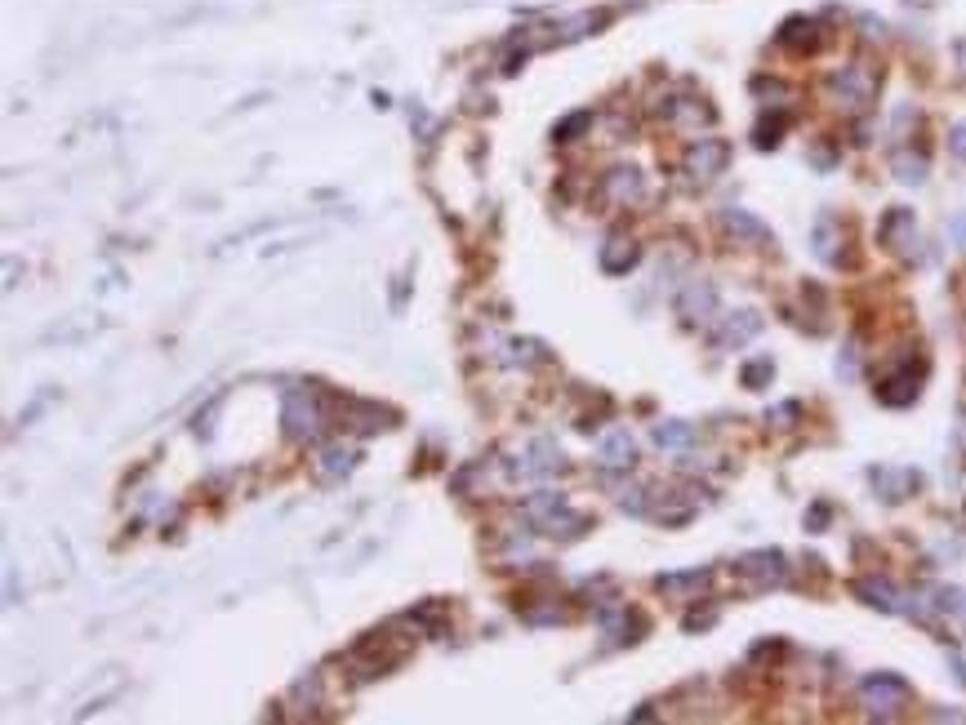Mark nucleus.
<instances>
[{
    "mask_svg": "<svg viewBox=\"0 0 966 725\" xmlns=\"http://www.w3.org/2000/svg\"><path fill=\"white\" fill-rule=\"evenodd\" d=\"M859 694H864V708L877 712V717H891L895 708L909 703V685H904L900 676H868Z\"/></svg>",
    "mask_w": 966,
    "mask_h": 725,
    "instance_id": "obj_1",
    "label": "nucleus"
},
{
    "mask_svg": "<svg viewBox=\"0 0 966 725\" xmlns=\"http://www.w3.org/2000/svg\"><path fill=\"white\" fill-rule=\"evenodd\" d=\"M317 427H321L317 401L308 392H290V401H285V432L294 441H308V436H317Z\"/></svg>",
    "mask_w": 966,
    "mask_h": 725,
    "instance_id": "obj_2",
    "label": "nucleus"
},
{
    "mask_svg": "<svg viewBox=\"0 0 966 725\" xmlns=\"http://www.w3.org/2000/svg\"><path fill=\"white\" fill-rule=\"evenodd\" d=\"M873 90H877V76H873L868 67H859V62L833 76V94H837V99H846V103H856V107L868 103V99H873Z\"/></svg>",
    "mask_w": 966,
    "mask_h": 725,
    "instance_id": "obj_3",
    "label": "nucleus"
},
{
    "mask_svg": "<svg viewBox=\"0 0 966 725\" xmlns=\"http://www.w3.org/2000/svg\"><path fill=\"white\" fill-rule=\"evenodd\" d=\"M726 160H731V148L722 138H699L695 148H691V156H686V169L695 178H713V174L726 169Z\"/></svg>",
    "mask_w": 966,
    "mask_h": 725,
    "instance_id": "obj_4",
    "label": "nucleus"
},
{
    "mask_svg": "<svg viewBox=\"0 0 966 725\" xmlns=\"http://www.w3.org/2000/svg\"><path fill=\"white\" fill-rule=\"evenodd\" d=\"M882 241L900 254H909V245H917V232H913V214L909 209H891L882 218Z\"/></svg>",
    "mask_w": 966,
    "mask_h": 725,
    "instance_id": "obj_5",
    "label": "nucleus"
},
{
    "mask_svg": "<svg viewBox=\"0 0 966 725\" xmlns=\"http://www.w3.org/2000/svg\"><path fill=\"white\" fill-rule=\"evenodd\" d=\"M740 574H749L757 587H766V583H775L784 574V557L779 552H752V557L740 561Z\"/></svg>",
    "mask_w": 966,
    "mask_h": 725,
    "instance_id": "obj_6",
    "label": "nucleus"
},
{
    "mask_svg": "<svg viewBox=\"0 0 966 725\" xmlns=\"http://www.w3.org/2000/svg\"><path fill=\"white\" fill-rule=\"evenodd\" d=\"M606 201H615V205H633L637 196H642V174L637 169H615L610 178H606Z\"/></svg>",
    "mask_w": 966,
    "mask_h": 725,
    "instance_id": "obj_7",
    "label": "nucleus"
},
{
    "mask_svg": "<svg viewBox=\"0 0 966 725\" xmlns=\"http://www.w3.org/2000/svg\"><path fill=\"white\" fill-rule=\"evenodd\" d=\"M597 454H601V467H628L637 450H633V436H628V432H610V436L601 441Z\"/></svg>",
    "mask_w": 966,
    "mask_h": 725,
    "instance_id": "obj_8",
    "label": "nucleus"
},
{
    "mask_svg": "<svg viewBox=\"0 0 966 725\" xmlns=\"http://www.w3.org/2000/svg\"><path fill=\"white\" fill-rule=\"evenodd\" d=\"M633 262H637V245L624 241V236H615V241L601 250V267H606V272H628Z\"/></svg>",
    "mask_w": 966,
    "mask_h": 725,
    "instance_id": "obj_9",
    "label": "nucleus"
},
{
    "mask_svg": "<svg viewBox=\"0 0 966 725\" xmlns=\"http://www.w3.org/2000/svg\"><path fill=\"white\" fill-rule=\"evenodd\" d=\"M886 405H909L913 396H917V378L913 374H895V378H886L882 383V392H877Z\"/></svg>",
    "mask_w": 966,
    "mask_h": 725,
    "instance_id": "obj_10",
    "label": "nucleus"
},
{
    "mask_svg": "<svg viewBox=\"0 0 966 725\" xmlns=\"http://www.w3.org/2000/svg\"><path fill=\"white\" fill-rule=\"evenodd\" d=\"M713 303H717L713 285H691V290H686V299H682V311H686L691 320H703V316L713 311Z\"/></svg>",
    "mask_w": 966,
    "mask_h": 725,
    "instance_id": "obj_11",
    "label": "nucleus"
},
{
    "mask_svg": "<svg viewBox=\"0 0 966 725\" xmlns=\"http://www.w3.org/2000/svg\"><path fill=\"white\" fill-rule=\"evenodd\" d=\"M749 334H757V316H752V311H740V320H726V329L717 334V343L731 348V343H744Z\"/></svg>",
    "mask_w": 966,
    "mask_h": 725,
    "instance_id": "obj_12",
    "label": "nucleus"
},
{
    "mask_svg": "<svg viewBox=\"0 0 966 725\" xmlns=\"http://www.w3.org/2000/svg\"><path fill=\"white\" fill-rule=\"evenodd\" d=\"M726 227H731V232H740V236H752V241H761V245L770 241V232H766V227H761L757 218L740 214V209H731V214H726Z\"/></svg>",
    "mask_w": 966,
    "mask_h": 725,
    "instance_id": "obj_13",
    "label": "nucleus"
},
{
    "mask_svg": "<svg viewBox=\"0 0 966 725\" xmlns=\"http://www.w3.org/2000/svg\"><path fill=\"white\" fill-rule=\"evenodd\" d=\"M655 441L664 450H682V445H691V427L686 423H664V427H655Z\"/></svg>",
    "mask_w": 966,
    "mask_h": 725,
    "instance_id": "obj_14",
    "label": "nucleus"
},
{
    "mask_svg": "<svg viewBox=\"0 0 966 725\" xmlns=\"http://www.w3.org/2000/svg\"><path fill=\"white\" fill-rule=\"evenodd\" d=\"M703 583H708V570L668 574V578H659V587H664V592H691V587H703Z\"/></svg>",
    "mask_w": 966,
    "mask_h": 725,
    "instance_id": "obj_15",
    "label": "nucleus"
},
{
    "mask_svg": "<svg viewBox=\"0 0 966 725\" xmlns=\"http://www.w3.org/2000/svg\"><path fill=\"white\" fill-rule=\"evenodd\" d=\"M877 485H882V490L891 485V490H895L891 499H904V494H913L917 476H913V472H877Z\"/></svg>",
    "mask_w": 966,
    "mask_h": 725,
    "instance_id": "obj_16",
    "label": "nucleus"
},
{
    "mask_svg": "<svg viewBox=\"0 0 966 725\" xmlns=\"http://www.w3.org/2000/svg\"><path fill=\"white\" fill-rule=\"evenodd\" d=\"M859 596H873L868 606H877V610H900L895 592H891V587H882V583H859Z\"/></svg>",
    "mask_w": 966,
    "mask_h": 725,
    "instance_id": "obj_17",
    "label": "nucleus"
},
{
    "mask_svg": "<svg viewBox=\"0 0 966 725\" xmlns=\"http://www.w3.org/2000/svg\"><path fill=\"white\" fill-rule=\"evenodd\" d=\"M895 174H900V178H904V183H922V178H926V160H922V156H895Z\"/></svg>",
    "mask_w": 966,
    "mask_h": 725,
    "instance_id": "obj_18",
    "label": "nucleus"
},
{
    "mask_svg": "<svg viewBox=\"0 0 966 725\" xmlns=\"http://www.w3.org/2000/svg\"><path fill=\"white\" fill-rule=\"evenodd\" d=\"M766 378H770V361H757V365H749V369H744V383H749V387L766 383Z\"/></svg>",
    "mask_w": 966,
    "mask_h": 725,
    "instance_id": "obj_19",
    "label": "nucleus"
},
{
    "mask_svg": "<svg viewBox=\"0 0 966 725\" xmlns=\"http://www.w3.org/2000/svg\"><path fill=\"white\" fill-rule=\"evenodd\" d=\"M339 467H348V454H339V450H330V454H325V463H321V472H325V476H334Z\"/></svg>",
    "mask_w": 966,
    "mask_h": 725,
    "instance_id": "obj_20",
    "label": "nucleus"
},
{
    "mask_svg": "<svg viewBox=\"0 0 966 725\" xmlns=\"http://www.w3.org/2000/svg\"><path fill=\"white\" fill-rule=\"evenodd\" d=\"M953 156H962V160H966V125H958V129H953Z\"/></svg>",
    "mask_w": 966,
    "mask_h": 725,
    "instance_id": "obj_21",
    "label": "nucleus"
},
{
    "mask_svg": "<svg viewBox=\"0 0 966 725\" xmlns=\"http://www.w3.org/2000/svg\"><path fill=\"white\" fill-rule=\"evenodd\" d=\"M953 236L962 241V250H966V218H953Z\"/></svg>",
    "mask_w": 966,
    "mask_h": 725,
    "instance_id": "obj_22",
    "label": "nucleus"
},
{
    "mask_svg": "<svg viewBox=\"0 0 966 725\" xmlns=\"http://www.w3.org/2000/svg\"><path fill=\"white\" fill-rule=\"evenodd\" d=\"M958 62H962V72H966V41L958 45Z\"/></svg>",
    "mask_w": 966,
    "mask_h": 725,
    "instance_id": "obj_23",
    "label": "nucleus"
}]
</instances>
